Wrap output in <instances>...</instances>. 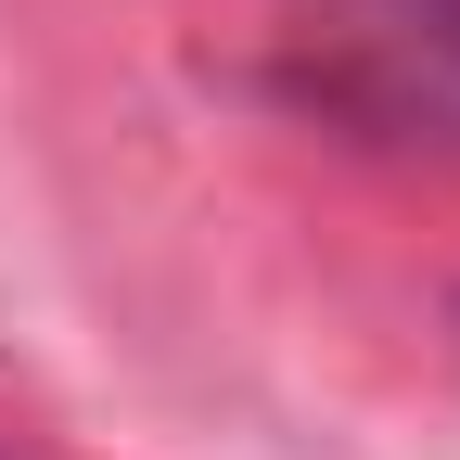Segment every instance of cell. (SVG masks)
I'll return each instance as SVG.
<instances>
[{"instance_id": "obj_1", "label": "cell", "mask_w": 460, "mask_h": 460, "mask_svg": "<svg viewBox=\"0 0 460 460\" xmlns=\"http://www.w3.org/2000/svg\"><path fill=\"white\" fill-rule=\"evenodd\" d=\"M332 90L410 141H460V0H345L320 26Z\"/></svg>"}]
</instances>
